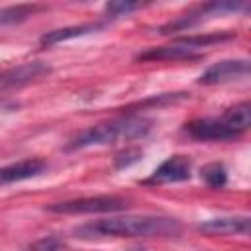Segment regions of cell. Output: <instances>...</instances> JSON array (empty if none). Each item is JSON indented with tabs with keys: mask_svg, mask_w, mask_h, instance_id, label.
Returning <instances> with one entry per match:
<instances>
[{
	"mask_svg": "<svg viewBox=\"0 0 251 251\" xmlns=\"http://www.w3.org/2000/svg\"><path fill=\"white\" fill-rule=\"evenodd\" d=\"M76 237H167L178 235L180 224L163 216H116L75 227Z\"/></svg>",
	"mask_w": 251,
	"mask_h": 251,
	"instance_id": "6da1fadb",
	"label": "cell"
},
{
	"mask_svg": "<svg viewBox=\"0 0 251 251\" xmlns=\"http://www.w3.org/2000/svg\"><path fill=\"white\" fill-rule=\"evenodd\" d=\"M151 122L141 116H122L80 131L69 145V149H82L92 145H112L120 141H131L147 135Z\"/></svg>",
	"mask_w": 251,
	"mask_h": 251,
	"instance_id": "7a4b0ae2",
	"label": "cell"
},
{
	"mask_svg": "<svg viewBox=\"0 0 251 251\" xmlns=\"http://www.w3.org/2000/svg\"><path fill=\"white\" fill-rule=\"evenodd\" d=\"M251 124V104L239 102L227 108L220 118H200L186 124V133L198 141H226L235 139L247 131Z\"/></svg>",
	"mask_w": 251,
	"mask_h": 251,
	"instance_id": "3957f363",
	"label": "cell"
},
{
	"mask_svg": "<svg viewBox=\"0 0 251 251\" xmlns=\"http://www.w3.org/2000/svg\"><path fill=\"white\" fill-rule=\"evenodd\" d=\"M235 35L229 31H220V33H198V35H184L176 37L167 45L143 51L137 55L139 61H171V59H194L198 51L204 47H212L224 41L233 39Z\"/></svg>",
	"mask_w": 251,
	"mask_h": 251,
	"instance_id": "277c9868",
	"label": "cell"
},
{
	"mask_svg": "<svg viewBox=\"0 0 251 251\" xmlns=\"http://www.w3.org/2000/svg\"><path fill=\"white\" fill-rule=\"evenodd\" d=\"M127 204L124 198L118 196H84V198H75V200H65L51 204L47 210L55 214H69V216H78V214H112L124 210Z\"/></svg>",
	"mask_w": 251,
	"mask_h": 251,
	"instance_id": "5b68a950",
	"label": "cell"
},
{
	"mask_svg": "<svg viewBox=\"0 0 251 251\" xmlns=\"http://www.w3.org/2000/svg\"><path fill=\"white\" fill-rule=\"evenodd\" d=\"M247 4L243 2H210V4H202L198 8H194L192 12L180 16L175 22H169L167 25H163L159 31L161 33H173V31H184L194 27L196 24H200L202 20L210 18V16H220L226 12H247Z\"/></svg>",
	"mask_w": 251,
	"mask_h": 251,
	"instance_id": "8992f818",
	"label": "cell"
},
{
	"mask_svg": "<svg viewBox=\"0 0 251 251\" xmlns=\"http://www.w3.org/2000/svg\"><path fill=\"white\" fill-rule=\"evenodd\" d=\"M192 175V161L184 155H173L163 161L153 175L145 180L147 184H167V182H182Z\"/></svg>",
	"mask_w": 251,
	"mask_h": 251,
	"instance_id": "52a82bcc",
	"label": "cell"
},
{
	"mask_svg": "<svg viewBox=\"0 0 251 251\" xmlns=\"http://www.w3.org/2000/svg\"><path fill=\"white\" fill-rule=\"evenodd\" d=\"M249 75V61L247 59H226V61H220V63H214L212 67H208L198 82L200 84H222V82H227V80H233V78H239V76H247Z\"/></svg>",
	"mask_w": 251,
	"mask_h": 251,
	"instance_id": "ba28073f",
	"label": "cell"
},
{
	"mask_svg": "<svg viewBox=\"0 0 251 251\" xmlns=\"http://www.w3.org/2000/svg\"><path fill=\"white\" fill-rule=\"evenodd\" d=\"M49 73V67L41 61H31V63H24L16 69H8L0 73V92H8L14 88H20L35 78H39L41 75Z\"/></svg>",
	"mask_w": 251,
	"mask_h": 251,
	"instance_id": "9c48e42d",
	"label": "cell"
},
{
	"mask_svg": "<svg viewBox=\"0 0 251 251\" xmlns=\"http://www.w3.org/2000/svg\"><path fill=\"white\" fill-rule=\"evenodd\" d=\"M198 231L208 235H247L249 233V218L247 216H226L214 218L198 224Z\"/></svg>",
	"mask_w": 251,
	"mask_h": 251,
	"instance_id": "30bf717a",
	"label": "cell"
},
{
	"mask_svg": "<svg viewBox=\"0 0 251 251\" xmlns=\"http://www.w3.org/2000/svg\"><path fill=\"white\" fill-rule=\"evenodd\" d=\"M45 169H47V163L43 159H24V161L0 167V184H10V182L33 178V176L41 175Z\"/></svg>",
	"mask_w": 251,
	"mask_h": 251,
	"instance_id": "8fae6325",
	"label": "cell"
},
{
	"mask_svg": "<svg viewBox=\"0 0 251 251\" xmlns=\"http://www.w3.org/2000/svg\"><path fill=\"white\" fill-rule=\"evenodd\" d=\"M106 24L102 22H90V24H80V25H69V27H61V29H53V31H47L39 37V43L43 47H51V45H57V43H63V41H69V39H75V37H82V35H88L92 31H100Z\"/></svg>",
	"mask_w": 251,
	"mask_h": 251,
	"instance_id": "7c38bea8",
	"label": "cell"
},
{
	"mask_svg": "<svg viewBox=\"0 0 251 251\" xmlns=\"http://www.w3.org/2000/svg\"><path fill=\"white\" fill-rule=\"evenodd\" d=\"M35 10H37V6H31V4H18V6L0 8V29L6 25H14V24L27 20L29 16L35 14Z\"/></svg>",
	"mask_w": 251,
	"mask_h": 251,
	"instance_id": "4fadbf2b",
	"label": "cell"
},
{
	"mask_svg": "<svg viewBox=\"0 0 251 251\" xmlns=\"http://www.w3.org/2000/svg\"><path fill=\"white\" fill-rule=\"evenodd\" d=\"M200 176L212 188H222L227 182V171H226V167L222 163H210V165L202 167Z\"/></svg>",
	"mask_w": 251,
	"mask_h": 251,
	"instance_id": "5bb4252c",
	"label": "cell"
},
{
	"mask_svg": "<svg viewBox=\"0 0 251 251\" xmlns=\"http://www.w3.org/2000/svg\"><path fill=\"white\" fill-rule=\"evenodd\" d=\"M143 4L141 2H124V0H116V2H108L104 6V14L108 18H120V16H127L133 10H139Z\"/></svg>",
	"mask_w": 251,
	"mask_h": 251,
	"instance_id": "9a60e30c",
	"label": "cell"
},
{
	"mask_svg": "<svg viewBox=\"0 0 251 251\" xmlns=\"http://www.w3.org/2000/svg\"><path fill=\"white\" fill-rule=\"evenodd\" d=\"M61 241L57 239V237H43V239H39V241H35L31 247H29V251H61Z\"/></svg>",
	"mask_w": 251,
	"mask_h": 251,
	"instance_id": "2e32d148",
	"label": "cell"
},
{
	"mask_svg": "<svg viewBox=\"0 0 251 251\" xmlns=\"http://www.w3.org/2000/svg\"><path fill=\"white\" fill-rule=\"evenodd\" d=\"M139 157H141V151H139V149H127V151H124V153H120V155L116 157V167H118V169L127 167V165L135 163Z\"/></svg>",
	"mask_w": 251,
	"mask_h": 251,
	"instance_id": "e0dca14e",
	"label": "cell"
}]
</instances>
